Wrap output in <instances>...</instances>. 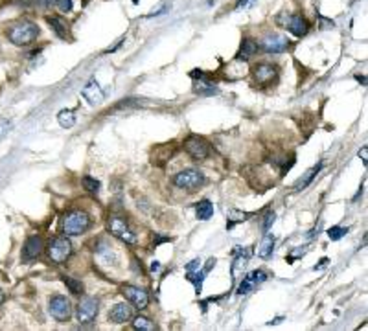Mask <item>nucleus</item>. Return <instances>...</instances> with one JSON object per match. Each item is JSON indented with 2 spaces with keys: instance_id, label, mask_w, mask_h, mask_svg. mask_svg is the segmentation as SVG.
I'll list each match as a JSON object with an SVG mask.
<instances>
[{
  "instance_id": "nucleus-1",
  "label": "nucleus",
  "mask_w": 368,
  "mask_h": 331,
  "mask_svg": "<svg viewBox=\"0 0 368 331\" xmlns=\"http://www.w3.org/2000/svg\"><path fill=\"white\" fill-rule=\"evenodd\" d=\"M8 37L13 44L26 46V44L34 42L39 37V26L32 22V20H22V22H17V24H13L9 28Z\"/></svg>"
},
{
  "instance_id": "nucleus-2",
  "label": "nucleus",
  "mask_w": 368,
  "mask_h": 331,
  "mask_svg": "<svg viewBox=\"0 0 368 331\" xmlns=\"http://www.w3.org/2000/svg\"><path fill=\"white\" fill-rule=\"evenodd\" d=\"M89 226H91V217L81 210H72L63 219V232L67 236H79L89 230Z\"/></svg>"
},
{
  "instance_id": "nucleus-3",
  "label": "nucleus",
  "mask_w": 368,
  "mask_h": 331,
  "mask_svg": "<svg viewBox=\"0 0 368 331\" xmlns=\"http://www.w3.org/2000/svg\"><path fill=\"white\" fill-rule=\"evenodd\" d=\"M202 182H204V177H202V173L197 171V169H183V171H179V173L175 175V179H173V184H175L177 188L188 190V191H195Z\"/></svg>"
},
{
  "instance_id": "nucleus-4",
  "label": "nucleus",
  "mask_w": 368,
  "mask_h": 331,
  "mask_svg": "<svg viewBox=\"0 0 368 331\" xmlns=\"http://www.w3.org/2000/svg\"><path fill=\"white\" fill-rule=\"evenodd\" d=\"M109 232L114 236V238H118L120 241L127 243V245H136V241H138V238H136V234L133 232V228H131L122 217H110L109 219Z\"/></svg>"
},
{
  "instance_id": "nucleus-5",
  "label": "nucleus",
  "mask_w": 368,
  "mask_h": 331,
  "mask_svg": "<svg viewBox=\"0 0 368 331\" xmlns=\"http://www.w3.org/2000/svg\"><path fill=\"white\" fill-rule=\"evenodd\" d=\"M184 149H186V153L190 155L192 158H195V160H204V158H208L210 155V144L204 138H201V136H188L186 140H184Z\"/></svg>"
},
{
  "instance_id": "nucleus-6",
  "label": "nucleus",
  "mask_w": 368,
  "mask_h": 331,
  "mask_svg": "<svg viewBox=\"0 0 368 331\" xmlns=\"http://www.w3.org/2000/svg\"><path fill=\"white\" fill-rule=\"evenodd\" d=\"M70 254H72V243L67 238H63V236L55 238L50 243V247H48V256H50V259L54 263L67 261L68 257H70Z\"/></svg>"
},
{
  "instance_id": "nucleus-7",
  "label": "nucleus",
  "mask_w": 368,
  "mask_h": 331,
  "mask_svg": "<svg viewBox=\"0 0 368 331\" xmlns=\"http://www.w3.org/2000/svg\"><path fill=\"white\" fill-rule=\"evenodd\" d=\"M98 300L94 296H83L81 302L77 304V311H75V316H77V322L79 324H91L96 314H98Z\"/></svg>"
},
{
  "instance_id": "nucleus-8",
  "label": "nucleus",
  "mask_w": 368,
  "mask_h": 331,
  "mask_svg": "<svg viewBox=\"0 0 368 331\" xmlns=\"http://www.w3.org/2000/svg\"><path fill=\"white\" fill-rule=\"evenodd\" d=\"M50 314L59 320V322H67L72 314V307H70V302L67 300V296H61V294H55V296L50 298Z\"/></svg>"
},
{
  "instance_id": "nucleus-9",
  "label": "nucleus",
  "mask_w": 368,
  "mask_h": 331,
  "mask_svg": "<svg viewBox=\"0 0 368 331\" xmlns=\"http://www.w3.org/2000/svg\"><path fill=\"white\" fill-rule=\"evenodd\" d=\"M259 48L267 54H282L285 50L289 48V39L284 37V35H267L263 41L259 42Z\"/></svg>"
},
{
  "instance_id": "nucleus-10",
  "label": "nucleus",
  "mask_w": 368,
  "mask_h": 331,
  "mask_svg": "<svg viewBox=\"0 0 368 331\" xmlns=\"http://www.w3.org/2000/svg\"><path fill=\"white\" fill-rule=\"evenodd\" d=\"M122 294L133 304L136 309H146L147 307V304H149V296H147V293L144 289H140V287H134V285H126L124 289H122Z\"/></svg>"
},
{
  "instance_id": "nucleus-11",
  "label": "nucleus",
  "mask_w": 368,
  "mask_h": 331,
  "mask_svg": "<svg viewBox=\"0 0 368 331\" xmlns=\"http://www.w3.org/2000/svg\"><path fill=\"white\" fill-rule=\"evenodd\" d=\"M284 26H285V30H289V32L293 33L294 37H304V35L308 33V30H310L308 20L302 15H287L285 17Z\"/></svg>"
},
{
  "instance_id": "nucleus-12",
  "label": "nucleus",
  "mask_w": 368,
  "mask_h": 331,
  "mask_svg": "<svg viewBox=\"0 0 368 331\" xmlns=\"http://www.w3.org/2000/svg\"><path fill=\"white\" fill-rule=\"evenodd\" d=\"M42 248H44V241H42L41 236H32L28 238V241L24 243V248H22V257L26 261L28 259H35L42 254Z\"/></svg>"
},
{
  "instance_id": "nucleus-13",
  "label": "nucleus",
  "mask_w": 368,
  "mask_h": 331,
  "mask_svg": "<svg viewBox=\"0 0 368 331\" xmlns=\"http://www.w3.org/2000/svg\"><path fill=\"white\" fill-rule=\"evenodd\" d=\"M81 96H83L91 105H100L101 101H103V98H105V94H103V91H101V87L98 85L96 79H91V81L85 85L83 91H81Z\"/></svg>"
},
{
  "instance_id": "nucleus-14",
  "label": "nucleus",
  "mask_w": 368,
  "mask_h": 331,
  "mask_svg": "<svg viewBox=\"0 0 368 331\" xmlns=\"http://www.w3.org/2000/svg\"><path fill=\"white\" fill-rule=\"evenodd\" d=\"M278 75V68L275 65H269V63H261V65L254 66V77L256 81L261 83V85H267L273 79H276Z\"/></svg>"
},
{
  "instance_id": "nucleus-15",
  "label": "nucleus",
  "mask_w": 368,
  "mask_h": 331,
  "mask_svg": "<svg viewBox=\"0 0 368 331\" xmlns=\"http://www.w3.org/2000/svg\"><path fill=\"white\" fill-rule=\"evenodd\" d=\"M109 318L114 324H124L127 320L133 318V307H129V304H116L110 309Z\"/></svg>"
},
{
  "instance_id": "nucleus-16",
  "label": "nucleus",
  "mask_w": 368,
  "mask_h": 331,
  "mask_svg": "<svg viewBox=\"0 0 368 331\" xmlns=\"http://www.w3.org/2000/svg\"><path fill=\"white\" fill-rule=\"evenodd\" d=\"M320 167H322V164H318L317 167H311V169H308V171L302 175L298 181L294 182L293 190H294V191H302V190H304V188H306V186H308V184H310V182L313 181V179H315V175H317L318 171H320Z\"/></svg>"
},
{
  "instance_id": "nucleus-17",
  "label": "nucleus",
  "mask_w": 368,
  "mask_h": 331,
  "mask_svg": "<svg viewBox=\"0 0 368 331\" xmlns=\"http://www.w3.org/2000/svg\"><path fill=\"white\" fill-rule=\"evenodd\" d=\"M273 250H275V238H273V234H265L258 247V256L267 259L273 254Z\"/></svg>"
},
{
  "instance_id": "nucleus-18",
  "label": "nucleus",
  "mask_w": 368,
  "mask_h": 331,
  "mask_svg": "<svg viewBox=\"0 0 368 331\" xmlns=\"http://www.w3.org/2000/svg\"><path fill=\"white\" fill-rule=\"evenodd\" d=\"M256 52H258V44L252 41V39H245L239 52H238V59H239V61H247V59H251Z\"/></svg>"
},
{
  "instance_id": "nucleus-19",
  "label": "nucleus",
  "mask_w": 368,
  "mask_h": 331,
  "mask_svg": "<svg viewBox=\"0 0 368 331\" xmlns=\"http://www.w3.org/2000/svg\"><path fill=\"white\" fill-rule=\"evenodd\" d=\"M46 22L52 26V30L55 32L57 37H61V39H67V35H68L67 24H65L61 18H57V17H46Z\"/></svg>"
},
{
  "instance_id": "nucleus-20",
  "label": "nucleus",
  "mask_w": 368,
  "mask_h": 331,
  "mask_svg": "<svg viewBox=\"0 0 368 331\" xmlns=\"http://www.w3.org/2000/svg\"><path fill=\"white\" fill-rule=\"evenodd\" d=\"M195 92L201 96H212V94H218V87L206 81L204 77H199V81L195 83Z\"/></svg>"
},
{
  "instance_id": "nucleus-21",
  "label": "nucleus",
  "mask_w": 368,
  "mask_h": 331,
  "mask_svg": "<svg viewBox=\"0 0 368 331\" xmlns=\"http://www.w3.org/2000/svg\"><path fill=\"white\" fill-rule=\"evenodd\" d=\"M195 212H197V217L201 221H206V219H210L214 215V204L210 201H201V202H197Z\"/></svg>"
},
{
  "instance_id": "nucleus-22",
  "label": "nucleus",
  "mask_w": 368,
  "mask_h": 331,
  "mask_svg": "<svg viewBox=\"0 0 368 331\" xmlns=\"http://www.w3.org/2000/svg\"><path fill=\"white\" fill-rule=\"evenodd\" d=\"M57 122H59V125H61V127H65V129L74 127V124H75L74 110H70V109H63V110L57 114Z\"/></svg>"
},
{
  "instance_id": "nucleus-23",
  "label": "nucleus",
  "mask_w": 368,
  "mask_h": 331,
  "mask_svg": "<svg viewBox=\"0 0 368 331\" xmlns=\"http://www.w3.org/2000/svg\"><path fill=\"white\" fill-rule=\"evenodd\" d=\"M63 281H65V285H67L68 289H70V293H72V294H81V293H83V283H81L79 280L65 276V278H63Z\"/></svg>"
},
{
  "instance_id": "nucleus-24",
  "label": "nucleus",
  "mask_w": 368,
  "mask_h": 331,
  "mask_svg": "<svg viewBox=\"0 0 368 331\" xmlns=\"http://www.w3.org/2000/svg\"><path fill=\"white\" fill-rule=\"evenodd\" d=\"M133 328L134 330H144V331H153L155 330V324L151 322L149 318H146V316H136L133 322Z\"/></svg>"
},
{
  "instance_id": "nucleus-25",
  "label": "nucleus",
  "mask_w": 368,
  "mask_h": 331,
  "mask_svg": "<svg viewBox=\"0 0 368 331\" xmlns=\"http://www.w3.org/2000/svg\"><path fill=\"white\" fill-rule=\"evenodd\" d=\"M83 186L87 191H91V193H98V190H100V181H96L94 177H91V175H87V177H83Z\"/></svg>"
},
{
  "instance_id": "nucleus-26",
  "label": "nucleus",
  "mask_w": 368,
  "mask_h": 331,
  "mask_svg": "<svg viewBox=\"0 0 368 331\" xmlns=\"http://www.w3.org/2000/svg\"><path fill=\"white\" fill-rule=\"evenodd\" d=\"M245 278H247V280L251 281L252 285L256 287V285H259V283H263V281L267 280V274L263 273V271H252V273L247 274Z\"/></svg>"
},
{
  "instance_id": "nucleus-27",
  "label": "nucleus",
  "mask_w": 368,
  "mask_h": 331,
  "mask_svg": "<svg viewBox=\"0 0 368 331\" xmlns=\"http://www.w3.org/2000/svg\"><path fill=\"white\" fill-rule=\"evenodd\" d=\"M346 232H348V228H344V226H331V228L328 230V238L337 241V239H341Z\"/></svg>"
},
{
  "instance_id": "nucleus-28",
  "label": "nucleus",
  "mask_w": 368,
  "mask_h": 331,
  "mask_svg": "<svg viewBox=\"0 0 368 331\" xmlns=\"http://www.w3.org/2000/svg\"><path fill=\"white\" fill-rule=\"evenodd\" d=\"M228 217H230V221H228V228H232L236 223H243V221L249 217V214H243V212H236V210H234V212H230Z\"/></svg>"
},
{
  "instance_id": "nucleus-29",
  "label": "nucleus",
  "mask_w": 368,
  "mask_h": 331,
  "mask_svg": "<svg viewBox=\"0 0 368 331\" xmlns=\"http://www.w3.org/2000/svg\"><path fill=\"white\" fill-rule=\"evenodd\" d=\"M11 127H13V125H11L9 120H6V118H0V140H2V138H4V136L11 131Z\"/></svg>"
},
{
  "instance_id": "nucleus-30",
  "label": "nucleus",
  "mask_w": 368,
  "mask_h": 331,
  "mask_svg": "<svg viewBox=\"0 0 368 331\" xmlns=\"http://www.w3.org/2000/svg\"><path fill=\"white\" fill-rule=\"evenodd\" d=\"M252 289H254V285H252L247 278H243V281L239 283V287H238V294H247V293L252 291Z\"/></svg>"
},
{
  "instance_id": "nucleus-31",
  "label": "nucleus",
  "mask_w": 368,
  "mask_h": 331,
  "mask_svg": "<svg viewBox=\"0 0 368 331\" xmlns=\"http://www.w3.org/2000/svg\"><path fill=\"white\" fill-rule=\"evenodd\" d=\"M54 4H55L63 13H68V11L72 9V0H54Z\"/></svg>"
},
{
  "instance_id": "nucleus-32",
  "label": "nucleus",
  "mask_w": 368,
  "mask_h": 331,
  "mask_svg": "<svg viewBox=\"0 0 368 331\" xmlns=\"http://www.w3.org/2000/svg\"><path fill=\"white\" fill-rule=\"evenodd\" d=\"M263 219H265V221H263V230H269V226L275 223V214H273V212H269Z\"/></svg>"
},
{
  "instance_id": "nucleus-33",
  "label": "nucleus",
  "mask_w": 368,
  "mask_h": 331,
  "mask_svg": "<svg viewBox=\"0 0 368 331\" xmlns=\"http://www.w3.org/2000/svg\"><path fill=\"white\" fill-rule=\"evenodd\" d=\"M167 8H169V4H167V2H164V4H162V6H160V8L153 9V11H151V13H149V17H155V15H162V13H164V11H167Z\"/></svg>"
},
{
  "instance_id": "nucleus-34",
  "label": "nucleus",
  "mask_w": 368,
  "mask_h": 331,
  "mask_svg": "<svg viewBox=\"0 0 368 331\" xmlns=\"http://www.w3.org/2000/svg\"><path fill=\"white\" fill-rule=\"evenodd\" d=\"M335 22L333 20H328V18H324V17H320V28L322 30H328V28H333Z\"/></svg>"
},
{
  "instance_id": "nucleus-35",
  "label": "nucleus",
  "mask_w": 368,
  "mask_h": 331,
  "mask_svg": "<svg viewBox=\"0 0 368 331\" xmlns=\"http://www.w3.org/2000/svg\"><path fill=\"white\" fill-rule=\"evenodd\" d=\"M256 0H238V4H236V8L241 9V8H249V6H252Z\"/></svg>"
},
{
  "instance_id": "nucleus-36",
  "label": "nucleus",
  "mask_w": 368,
  "mask_h": 331,
  "mask_svg": "<svg viewBox=\"0 0 368 331\" xmlns=\"http://www.w3.org/2000/svg\"><path fill=\"white\" fill-rule=\"evenodd\" d=\"M199 267H201V261H199V259H193V261H190V263H188L186 271L190 273V271H195V269H199Z\"/></svg>"
},
{
  "instance_id": "nucleus-37",
  "label": "nucleus",
  "mask_w": 368,
  "mask_h": 331,
  "mask_svg": "<svg viewBox=\"0 0 368 331\" xmlns=\"http://www.w3.org/2000/svg\"><path fill=\"white\" fill-rule=\"evenodd\" d=\"M359 157L363 158V162L367 164V160H368V147H363V149H361V151H359Z\"/></svg>"
},
{
  "instance_id": "nucleus-38",
  "label": "nucleus",
  "mask_w": 368,
  "mask_h": 331,
  "mask_svg": "<svg viewBox=\"0 0 368 331\" xmlns=\"http://www.w3.org/2000/svg\"><path fill=\"white\" fill-rule=\"evenodd\" d=\"M151 269H153V271H160V265H159V261H153V263H151Z\"/></svg>"
},
{
  "instance_id": "nucleus-39",
  "label": "nucleus",
  "mask_w": 368,
  "mask_h": 331,
  "mask_svg": "<svg viewBox=\"0 0 368 331\" xmlns=\"http://www.w3.org/2000/svg\"><path fill=\"white\" fill-rule=\"evenodd\" d=\"M4 298H6V296H4V293H2V291H0V304H2V302H4Z\"/></svg>"
}]
</instances>
